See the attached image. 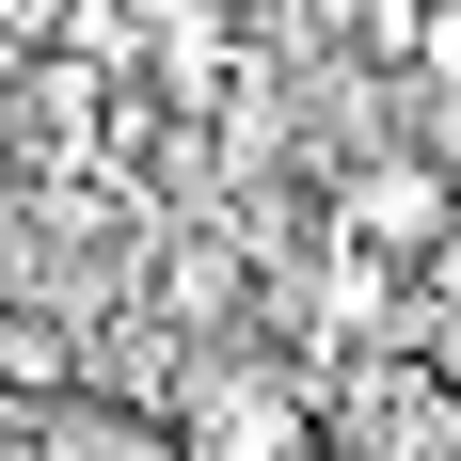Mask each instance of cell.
<instances>
[{
    "label": "cell",
    "instance_id": "1",
    "mask_svg": "<svg viewBox=\"0 0 461 461\" xmlns=\"http://www.w3.org/2000/svg\"><path fill=\"white\" fill-rule=\"evenodd\" d=\"M176 461H319V366H286V350H191Z\"/></svg>",
    "mask_w": 461,
    "mask_h": 461
},
{
    "label": "cell",
    "instance_id": "2",
    "mask_svg": "<svg viewBox=\"0 0 461 461\" xmlns=\"http://www.w3.org/2000/svg\"><path fill=\"white\" fill-rule=\"evenodd\" d=\"M334 239L366 271H429V255H461V176L429 143H366V159H334Z\"/></svg>",
    "mask_w": 461,
    "mask_h": 461
},
{
    "label": "cell",
    "instance_id": "3",
    "mask_svg": "<svg viewBox=\"0 0 461 461\" xmlns=\"http://www.w3.org/2000/svg\"><path fill=\"white\" fill-rule=\"evenodd\" d=\"M16 143H32V112H16V64H0V159H16Z\"/></svg>",
    "mask_w": 461,
    "mask_h": 461
}]
</instances>
